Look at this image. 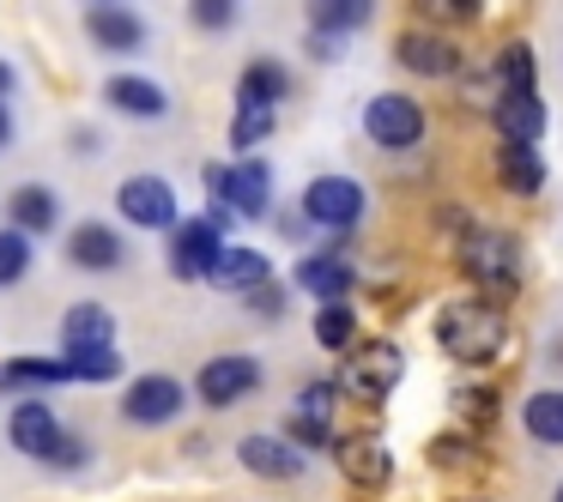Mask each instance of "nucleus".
Instances as JSON below:
<instances>
[{
    "mask_svg": "<svg viewBox=\"0 0 563 502\" xmlns=\"http://www.w3.org/2000/svg\"><path fill=\"white\" fill-rule=\"evenodd\" d=\"M437 345L454 364L485 369V364H497L503 345H509V315H503V303H490V297H454L437 315Z\"/></svg>",
    "mask_w": 563,
    "mask_h": 502,
    "instance_id": "obj_1",
    "label": "nucleus"
},
{
    "mask_svg": "<svg viewBox=\"0 0 563 502\" xmlns=\"http://www.w3.org/2000/svg\"><path fill=\"white\" fill-rule=\"evenodd\" d=\"M461 272L478 285V297H490V303H503V297H515L521 291V279H527V255H521V243H515V231H497V224H466L461 231Z\"/></svg>",
    "mask_w": 563,
    "mask_h": 502,
    "instance_id": "obj_2",
    "label": "nucleus"
},
{
    "mask_svg": "<svg viewBox=\"0 0 563 502\" xmlns=\"http://www.w3.org/2000/svg\"><path fill=\"white\" fill-rule=\"evenodd\" d=\"M400 376H406V352H400V345H394V339H364V345L345 352L333 388L352 393V400H364V405H382L394 388H400Z\"/></svg>",
    "mask_w": 563,
    "mask_h": 502,
    "instance_id": "obj_3",
    "label": "nucleus"
},
{
    "mask_svg": "<svg viewBox=\"0 0 563 502\" xmlns=\"http://www.w3.org/2000/svg\"><path fill=\"white\" fill-rule=\"evenodd\" d=\"M207 194L219 200V207H231L236 219H267L273 212V170L261 158L207 164Z\"/></svg>",
    "mask_w": 563,
    "mask_h": 502,
    "instance_id": "obj_4",
    "label": "nucleus"
},
{
    "mask_svg": "<svg viewBox=\"0 0 563 502\" xmlns=\"http://www.w3.org/2000/svg\"><path fill=\"white\" fill-rule=\"evenodd\" d=\"M303 219L333 231V236H345L364 219V182H352V176H316L303 188Z\"/></svg>",
    "mask_w": 563,
    "mask_h": 502,
    "instance_id": "obj_5",
    "label": "nucleus"
},
{
    "mask_svg": "<svg viewBox=\"0 0 563 502\" xmlns=\"http://www.w3.org/2000/svg\"><path fill=\"white\" fill-rule=\"evenodd\" d=\"M364 134L382 152H412L424 140V110L412 98H400V91H382V98L364 103Z\"/></svg>",
    "mask_w": 563,
    "mask_h": 502,
    "instance_id": "obj_6",
    "label": "nucleus"
},
{
    "mask_svg": "<svg viewBox=\"0 0 563 502\" xmlns=\"http://www.w3.org/2000/svg\"><path fill=\"white\" fill-rule=\"evenodd\" d=\"M183 405H188V388L176 376H164V369L134 376V381H128V393H122V417H128V424H146V430L176 424V417H183Z\"/></svg>",
    "mask_w": 563,
    "mask_h": 502,
    "instance_id": "obj_7",
    "label": "nucleus"
},
{
    "mask_svg": "<svg viewBox=\"0 0 563 502\" xmlns=\"http://www.w3.org/2000/svg\"><path fill=\"white\" fill-rule=\"evenodd\" d=\"M115 212H122L134 231H176V188L164 182V176H128L122 188H115Z\"/></svg>",
    "mask_w": 563,
    "mask_h": 502,
    "instance_id": "obj_8",
    "label": "nucleus"
},
{
    "mask_svg": "<svg viewBox=\"0 0 563 502\" xmlns=\"http://www.w3.org/2000/svg\"><path fill=\"white\" fill-rule=\"evenodd\" d=\"M333 400H340V388H333L328 376L303 381V393L291 400V430H285V442H291L297 454L303 448H333Z\"/></svg>",
    "mask_w": 563,
    "mask_h": 502,
    "instance_id": "obj_9",
    "label": "nucleus"
},
{
    "mask_svg": "<svg viewBox=\"0 0 563 502\" xmlns=\"http://www.w3.org/2000/svg\"><path fill=\"white\" fill-rule=\"evenodd\" d=\"M219 255H224V231H219V224H207V219H176V231H170V272H176V279H183V285L212 279Z\"/></svg>",
    "mask_w": 563,
    "mask_h": 502,
    "instance_id": "obj_10",
    "label": "nucleus"
},
{
    "mask_svg": "<svg viewBox=\"0 0 563 502\" xmlns=\"http://www.w3.org/2000/svg\"><path fill=\"white\" fill-rule=\"evenodd\" d=\"M200 400L207 405H236V400H249V393L261 388V364L255 357H243V352H224V357H207V364H200Z\"/></svg>",
    "mask_w": 563,
    "mask_h": 502,
    "instance_id": "obj_11",
    "label": "nucleus"
},
{
    "mask_svg": "<svg viewBox=\"0 0 563 502\" xmlns=\"http://www.w3.org/2000/svg\"><path fill=\"white\" fill-rule=\"evenodd\" d=\"M7 436H13V448H19V454H31V460H49V454L62 448L67 424L55 417V405H43V400H19L13 412H7Z\"/></svg>",
    "mask_w": 563,
    "mask_h": 502,
    "instance_id": "obj_12",
    "label": "nucleus"
},
{
    "mask_svg": "<svg viewBox=\"0 0 563 502\" xmlns=\"http://www.w3.org/2000/svg\"><path fill=\"white\" fill-rule=\"evenodd\" d=\"M394 55H400L406 74L418 79H449L461 74V49H454V37H442V31H400V43H394Z\"/></svg>",
    "mask_w": 563,
    "mask_h": 502,
    "instance_id": "obj_13",
    "label": "nucleus"
},
{
    "mask_svg": "<svg viewBox=\"0 0 563 502\" xmlns=\"http://www.w3.org/2000/svg\"><path fill=\"white\" fill-rule=\"evenodd\" d=\"M333 460H340V472L352 478L357 490H382L394 478V454H388V442L382 436H340L333 442Z\"/></svg>",
    "mask_w": 563,
    "mask_h": 502,
    "instance_id": "obj_14",
    "label": "nucleus"
},
{
    "mask_svg": "<svg viewBox=\"0 0 563 502\" xmlns=\"http://www.w3.org/2000/svg\"><path fill=\"white\" fill-rule=\"evenodd\" d=\"M86 37L110 55H134V49H146V19L134 7H122V0H103V7L86 13Z\"/></svg>",
    "mask_w": 563,
    "mask_h": 502,
    "instance_id": "obj_15",
    "label": "nucleus"
},
{
    "mask_svg": "<svg viewBox=\"0 0 563 502\" xmlns=\"http://www.w3.org/2000/svg\"><path fill=\"white\" fill-rule=\"evenodd\" d=\"M67 260H74V267H86V272H115L128 260V243H122V231H115V224L86 219V224H74V231H67Z\"/></svg>",
    "mask_w": 563,
    "mask_h": 502,
    "instance_id": "obj_16",
    "label": "nucleus"
},
{
    "mask_svg": "<svg viewBox=\"0 0 563 502\" xmlns=\"http://www.w3.org/2000/svg\"><path fill=\"white\" fill-rule=\"evenodd\" d=\"M490 122H497L503 146H539V134H545V103H539V91H503L497 103H490Z\"/></svg>",
    "mask_w": 563,
    "mask_h": 502,
    "instance_id": "obj_17",
    "label": "nucleus"
},
{
    "mask_svg": "<svg viewBox=\"0 0 563 502\" xmlns=\"http://www.w3.org/2000/svg\"><path fill=\"white\" fill-rule=\"evenodd\" d=\"M103 103L122 110V115H134V122H158V115H170V91H164L158 79H146V74L103 79Z\"/></svg>",
    "mask_w": 563,
    "mask_h": 502,
    "instance_id": "obj_18",
    "label": "nucleus"
},
{
    "mask_svg": "<svg viewBox=\"0 0 563 502\" xmlns=\"http://www.w3.org/2000/svg\"><path fill=\"white\" fill-rule=\"evenodd\" d=\"M7 224H13L19 236H55V224H62V200H55V188H43V182L13 188V200H7Z\"/></svg>",
    "mask_w": 563,
    "mask_h": 502,
    "instance_id": "obj_19",
    "label": "nucleus"
},
{
    "mask_svg": "<svg viewBox=\"0 0 563 502\" xmlns=\"http://www.w3.org/2000/svg\"><path fill=\"white\" fill-rule=\"evenodd\" d=\"M62 345H67V357H79V352H110L115 345V315L103 303H74L62 315Z\"/></svg>",
    "mask_w": 563,
    "mask_h": 502,
    "instance_id": "obj_20",
    "label": "nucleus"
},
{
    "mask_svg": "<svg viewBox=\"0 0 563 502\" xmlns=\"http://www.w3.org/2000/svg\"><path fill=\"white\" fill-rule=\"evenodd\" d=\"M352 285H357V272H352V260H340V255H303L297 260V291H309L316 303H345Z\"/></svg>",
    "mask_w": 563,
    "mask_h": 502,
    "instance_id": "obj_21",
    "label": "nucleus"
},
{
    "mask_svg": "<svg viewBox=\"0 0 563 502\" xmlns=\"http://www.w3.org/2000/svg\"><path fill=\"white\" fill-rule=\"evenodd\" d=\"M285 98H291V67L273 62V55H261V62H249L243 74H236V103H255V110H279Z\"/></svg>",
    "mask_w": 563,
    "mask_h": 502,
    "instance_id": "obj_22",
    "label": "nucleus"
},
{
    "mask_svg": "<svg viewBox=\"0 0 563 502\" xmlns=\"http://www.w3.org/2000/svg\"><path fill=\"white\" fill-rule=\"evenodd\" d=\"M207 285H219V291H231V297H249V291H261V285H273V267H267L261 248H231L224 243V255H219V267H212Z\"/></svg>",
    "mask_w": 563,
    "mask_h": 502,
    "instance_id": "obj_23",
    "label": "nucleus"
},
{
    "mask_svg": "<svg viewBox=\"0 0 563 502\" xmlns=\"http://www.w3.org/2000/svg\"><path fill=\"white\" fill-rule=\"evenodd\" d=\"M236 460H243L255 478H297L303 472V454H297L285 436H243L236 442Z\"/></svg>",
    "mask_w": 563,
    "mask_h": 502,
    "instance_id": "obj_24",
    "label": "nucleus"
},
{
    "mask_svg": "<svg viewBox=\"0 0 563 502\" xmlns=\"http://www.w3.org/2000/svg\"><path fill=\"white\" fill-rule=\"evenodd\" d=\"M303 13L309 31H321V37H352L376 19V0H303Z\"/></svg>",
    "mask_w": 563,
    "mask_h": 502,
    "instance_id": "obj_25",
    "label": "nucleus"
},
{
    "mask_svg": "<svg viewBox=\"0 0 563 502\" xmlns=\"http://www.w3.org/2000/svg\"><path fill=\"white\" fill-rule=\"evenodd\" d=\"M74 364L67 357H7L0 364V388H67Z\"/></svg>",
    "mask_w": 563,
    "mask_h": 502,
    "instance_id": "obj_26",
    "label": "nucleus"
},
{
    "mask_svg": "<svg viewBox=\"0 0 563 502\" xmlns=\"http://www.w3.org/2000/svg\"><path fill=\"white\" fill-rule=\"evenodd\" d=\"M497 182L509 188V194L533 200L539 188H545V158H539L533 146H503L497 152Z\"/></svg>",
    "mask_w": 563,
    "mask_h": 502,
    "instance_id": "obj_27",
    "label": "nucleus"
},
{
    "mask_svg": "<svg viewBox=\"0 0 563 502\" xmlns=\"http://www.w3.org/2000/svg\"><path fill=\"white\" fill-rule=\"evenodd\" d=\"M521 430L539 448H563V388H539L533 400L521 405Z\"/></svg>",
    "mask_w": 563,
    "mask_h": 502,
    "instance_id": "obj_28",
    "label": "nucleus"
},
{
    "mask_svg": "<svg viewBox=\"0 0 563 502\" xmlns=\"http://www.w3.org/2000/svg\"><path fill=\"white\" fill-rule=\"evenodd\" d=\"M316 345L321 352H352L357 345V309L352 303H321L316 309Z\"/></svg>",
    "mask_w": 563,
    "mask_h": 502,
    "instance_id": "obj_29",
    "label": "nucleus"
},
{
    "mask_svg": "<svg viewBox=\"0 0 563 502\" xmlns=\"http://www.w3.org/2000/svg\"><path fill=\"white\" fill-rule=\"evenodd\" d=\"M267 134H273V110H255V103H236V115H231V146H236V158H249V152H255Z\"/></svg>",
    "mask_w": 563,
    "mask_h": 502,
    "instance_id": "obj_30",
    "label": "nucleus"
},
{
    "mask_svg": "<svg viewBox=\"0 0 563 502\" xmlns=\"http://www.w3.org/2000/svg\"><path fill=\"white\" fill-rule=\"evenodd\" d=\"M31 272V236H19L13 224L0 231V291H13V285H25Z\"/></svg>",
    "mask_w": 563,
    "mask_h": 502,
    "instance_id": "obj_31",
    "label": "nucleus"
},
{
    "mask_svg": "<svg viewBox=\"0 0 563 502\" xmlns=\"http://www.w3.org/2000/svg\"><path fill=\"white\" fill-rule=\"evenodd\" d=\"M478 460H485V448H478V436H466V430L430 442V466H454V472H466V466H478Z\"/></svg>",
    "mask_w": 563,
    "mask_h": 502,
    "instance_id": "obj_32",
    "label": "nucleus"
},
{
    "mask_svg": "<svg viewBox=\"0 0 563 502\" xmlns=\"http://www.w3.org/2000/svg\"><path fill=\"white\" fill-rule=\"evenodd\" d=\"M412 7L430 25H473V19L485 13V0H412Z\"/></svg>",
    "mask_w": 563,
    "mask_h": 502,
    "instance_id": "obj_33",
    "label": "nucleus"
},
{
    "mask_svg": "<svg viewBox=\"0 0 563 502\" xmlns=\"http://www.w3.org/2000/svg\"><path fill=\"white\" fill-rule=\"evenodd\" d=\"M497 74H503V91H533V49L527 43H509L497 55Z\"/></svg>",
    "mask_w": 563,
    "mask_h": 502,
    "instance_id": "obj_34",
    "label": "nucleus"
},
{
    "mask_svg": "<svg viewBox=\"0 0 563 502\" xmlns=\"http://www.w3.org/2000/svg\"><path fill=\"white\" fill-rule=\"evenodd\" d=\"M454 412L466 417L461 430H490V417H497V393L490 388H461L454 393Z\"/></svg>",
    "mask_w": 563,
    "mask_h": 502,
    "instance_id": "obj_35",
    "label": "nucleus"
},
{
    "mask_svg": "<svg viewBox=\"0 0 563 502\" xmlns=\"http://www.w3.org/2000/svg\"><path fill=\"white\" fill-rule=\"evenodd\" d=\"M74 364V381H115L122 376V352H79V357H67Z\"/></svg>",
    "mask_w": 563,
    "mask_h": 502,
    "instance_id": "obj_36",
    "label": "nucleus"
},
{
    "mask_svg": "<svg viewBox=\"0 0 563 502\" xmlns=\"http://www.w3.org/2000/svg\"><path fill=\"white\" fill-rule=\"evenodd\" d=\"M188 19H195L200 31H231L236 0H188Z\"/></svg>",
    "mask_w": 563,
    "mask_h": 502,
    "instance_id": "obj_37",
    "label": "nucleus"
},
{
    "mask_svg": "<svg viewBox=\"0 0 563 502\" xmlns=\"http://www.w3.org/2000/svg\"><path fill=\"white\" fill-rule=\"evenodd\" d=\"M86 442H79V436H62V448H55L49 454V466H55V472H79V466H86Z\"/></svg>",
    "mask_w": 563,
    "mask_h": 502,
    "instance_id": "obj_38",
    "label": "nucleus"
},
{
    "mask_svg": "<svg viewBox=\"0 0 563 502\" xmlns=\"http://www.w3.org/2000/svg\"><path fill=\"white\" fill-rule=\"evenodd\" d=\"M243 303L255 309V315H279V309H285V291H279V285H261V291L243 297Z\"/></svg>",
    "mask_w": 563,
    "mask_h": 502,
    "instance_id": "obj_39",
    "label": "nucleus"
},
{
    "mask_svg": "<svg viewBox=\"0 0 563 502\" xmlns=\"http://www.w3.org/2000/svg\"><path fill=\"white\" fill-rule=\"evenodd\" d=\"M340 49H345V37H321V31L309 37V55H316V62H333Z\"/></svg>",
    "mask_w": 563,
    "mask_h": 502,
    "instance_id": "obj_40",
    "label": "nucleus"
},
{
    "mask_svg": "<svg viewBox=\"0 0 563 502\" xmlns=\"http://www.w3.org/2000/svg\"><path fill=\"white\" fill-rule=\"evenodd\" d=\"M13 146V110H7V103H0V152Z\"/></svg>",
    "mask_w": 563,
    "mask_h": 502,
    "instance_id": "obj_41",
    "label": "nucleus"
},
{
    "mask_svg": "<svg viewBox=\"0 0 563 502\" xmlns=\"http://www.w3.org/2000/svg\"><path fill=\"white\" fill-rule=\"evenodd\" d=\"M13 79H19V74H13V62H0V103H7V91H13Z\"/></svg>",
    "mask_w": 563,
    "mask_h": 502,
    "instance_id": "obj_42",
    "label": "nucleus"
},
{
    "mask_svg": "<svg viewBox=\"0 0 563 502\" xmlns=\"http://www.w3.org/2000/svg\"><path fill=\"white\" fill-rule=\"evenodd\" d=\"M551 502H563V484H558V490H551Z\"/></svg>",
    "mask_w": 563,
    "mask_h": 502,
    "instance_id": "obj_43",
    "label": "nucleus"
},
{
    "mask_svg": "<svg viewBox=\"0 0 563 502\" xmlns=\"http://www.w3.org/2000/svg\"><path fill=\"white\" fill-rule=\"evenodd\" d=\"M91 7H103V0H91Z\"/></svg>",
    "mask_w": 563,
    "mask_h": 502,
    "instance_id": "obj_44",
    "label": "nucleus"
}]
</instances>
